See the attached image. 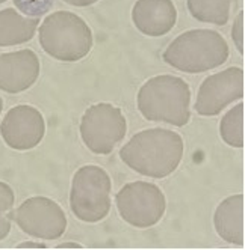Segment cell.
Listing matches in <instances>:
<instances>
[{
  "instance_id": "1",
  "label": "cell",
  "mask_w": 245,
  "mask_h": 250,
  "mask_svg": "<svg viewBox=\"0 0 245 250\" xmlns=\"http://www.w3.org/2000/svg\"><path fill=\"white\" fill-rule=\"evenodd\" d=\"M180 134L167 128H148L136 133L121 148L120 157L130 169L150 178H165L183 158Z\"/></svg>"
},
{
  "instance_id": "2",
  "label": "cell",
  "mask_w": 245,
  "mask_h": 250,
  "mask_svg": "<svg viewBox=\"0 0 245 250\" xmlns=\"http://www.w3.org/2000/svg\"><path fill=\"white\" fill-rule=\"evenodd\" d=\"M229 53L222 35L211 29H194L179 35L167 47L164 61L182 73L198 74L225 63Z\"/></svg>"
},
{
  "instance_id": "3",
  "label": "cell",
  "mask_w": 245,
  "mask_h": 250,
  "mask_svg": "<svg viewBox=\"0 0 245 250\" xmlns=\"http://www.w3.org/2000/svg\"><path fill=\"white\" fill-rule=\"evenodd\" d=\"M191 89L176 76H157L147 80L138 92V109L147 121L183 127L191 118Z\"/></svg>"
},
{
  "instance_id": "4",
  "label": "cell",
  "mask_w": 245,
  "mask_h": 250,
  "mask_svg": "<svg viewBox=\"0 0 245 250\" xmlns=\"http://www.w3.org/2000/svg\"><path fill=\"white\" fill-rule=\"evenodd\" d=\"M40 44L49 56L77 62L93 47V32L79 15L67 11L50 14L40 26Z\"/></svg>"
},
{
  "instance_id": "5",
  "label": "cell",
  "mask_w": 245,
  "mask_h": 250,
  "mask_svg": "<svg viewBox=\"0 0 245 250\" xmlns=\"http://www.w3.org/2000/svg\"><path fill=\"white\" fill-rule=\"evenodd\" d=\"M112 183L106 170L96 165L77 169L72 181L70 207L74 216L86 223L103 220L111 211Z\"/></svg>"
},
{
  "instance_id": "6",
  "label": "cell",
  "mask_w": 245,
  "mask_h": 250,
  "mask_svg": "<svg viewBox=\"0 0 245 250\" xmlns=\"http://www.w3.org/2000/svg\"><path fill=\"white\" fill-rule=\"evenodd\" d=\"M127 122L121 109L109 103H97L85 112L80 121V137L94 154L106 155L124 139Z\"/></svg>"
},
{
  "instance_id": "7",
  "label": "cell",
  "mask_w": 245,
  "mask_h": 250,
  "mask_svg": "<svg viewBox=\"0 0 245 250\" xmlns=\"http://www.w3.org/2000/svg\"><path fill=\"white\" fill-rule=\"evenodd\" d=\"M121 219L135 228H151L164 217L167 201L156 184L135 181L126 184L115 196Z\"/></svg>"
},
{
  "instance_id": "8",
  "label": "cell",
  "mask_w": 245,
  "mask_h": 250,
  "mask_svg": "<svg viewBox=\"0 0 245 250\" xmlns=\"http://www.w3.org/2000/svg\"><path fill=\"white\" fill-rule=\"evenodd\" d=\"M14 220L27 235L40 240H58L67 229L61 205L44 196L26 199L15 209Z\"/></svg>"
},
{
  "instance_id": "9",
  "label": "cell",
  "mask_w": 245,
  "mask_h": 250,
  "mask_svg": "<svg viewBox=\"0 0 245 250\" xmlns=\"http://www.w3.org/2000/svg\"><path fill=\"white\" fill-rule=\"evenodd\" d=\"M244 97V71L230 66L209 76L200 86L196 112L201 116H215L222 109Z\"/></svg>"
},
{
  "instance_id": "10",
  "label": "cell",
  "mask_w": 245,
  "mask_h": 250,
  "mask_svg": "<svg viewBox=\"0 0 245 250\" xmlns=\"http://www.w3.org/2000/svg\"><path fill=\"white\" fill-rule=\"evenodd\" d=\"M44 133L46 122L41 112L29 104L12 107L0 124L5 144L17 151H27L40 145Z\"/></svg>"
},
{
  "instance_id": "11",
  "label": "cell",
  "mask_w": 245,
  "mask_h": 250,
  "mask_svg": "<svg viewBox=\"0 0 245 250\" xmlns=\"http://www.w3.org/2000/svg\"><path fill=\"white\" fill-rule=\"evenodd\" d=\"M40 76V59L32 50L0 55V89L19 94L29 89Z\"/></svg>"
},
{
  "instance_id": "12",
  "label": "cell",
  "mask_w": 245,
  "mask_h": 250,
  "mask_svg": "<svg viewBox=\"0 0 245 250\" xmlns=\"http://www.w3.org/2000/svg\"><path fill=\"white\" fill-rule=\"evenodd\" d=\"M135 27L146 37H164L177 21L172 0H138L132 9Z\"/></svg>"
},
{
  "instance_id": "13",
  "label": "cell",
  "mask_w": 245,
  "mask_h": 250,
  "mask_svg": "<svg viewBox=\"0 0 245 250\" xmlns=\"http://www.w3.org/2000/svg\"><path fill=\"white\" fill-rule=\"evenodd\" d=\"M217 234L227 243L244 246V196L241 193L224 199L214 216Z\"/></svg>"
},
{
  "instance_id": "14",
  "label": "cell",
  "mask_w": 245,
  "mask_h": 250,
  "mask_svg": "<svg viewBox=\"0 0 245 250\" xmlns=\"http://www.w3.org/2000/svg\"><path fill=\"white\" fill-rule=\"evenodd\" d=\"M40 24V19H26L15 9L0 11V47L19 45L30 41Z\"/></svg>"
},
{
  "instance_id": "15",
  "label": "cell",
  "mask_w": 245,
  "mask_h": 250,
  "mask_svg": "<svg viewBox=\"0 0 245 250\" xmlns=\"http://www.w3.org/2000/svg\"><path fill=\"white\" fill-rule=\"evenodd\" d=\"M238 0H186L188 9L196 20L225 26Z\"/></svg>"
},
{
  "instance_id": "16",
  "label": "cell",
  "mask_w": 245,
  "mask_h": 250,
  "mask_svg": "<svg viewBox=\"0 0 245 250\" xmlns=\"http://www.w3.org/2000/svg\"><path fill=\"white\" fill-rule=\"evenodd\" d=\"M220 134L227 145L244 148V104L239 103L229 110L220 124Z\"/></svg>"
},
{
  "instance_id": "17",
  "label": "cell",
  "mask_w": 245,
  "mask_h": 250,
  "mask_svg": "<svg viewBox=\"0 0 245 250\" xmlns=\"http://www.w3.org/2000/svg\"><path fill=\"white\" fill-rule=\"evenodd\" d=\"M14 190L6 183L0 181V240L8 237L11 222L14 219Z\"/></svg>"
},
{
  "instance_id": "18",
  "label": "cell",
  "mask_w": 245,
  "mask_h": 250,
  "mask_svg": "<svg viewBox=\"0 0 245 250\" xmlns=\"http://www.w3.org/2000/svg\"><path fill=\"white\" fill-rule=\"evenodd\" d=\"M14 5L20 12L30 15L32 19H40L53 6V0H14Z\"/></svg>"
},
{
  "instance_id": "19",
  "label": "cell",
  "mask_w": 245,
  "mask_h": 250,
  "mask_svg": "<svg viewBox=\"0 0 245 250\" xmlns=\"http://www.w3.org/2000/svg\"><path fill=\"white\" fill-rule=\"evenodd\" d=\"M232 40L236 45V50L241 53V55H244V12H239L233 21Z\"/></svg>"
},
{
  "instance_id": "20",
  "label": "cell",
  "mask_w": 245,
  "mask_h": 250,
  "mask_svg": "<svg viewBox=\"0 0 245 250\" xmlns=\"http://www.w3.org/2000/svg\"><path fill=\"white\" fill-rule=\"evenodd\" d=\"M65 3L68 5H73V6H79V8H83V6H90V5H94L97 0H64Z\"/></svg>"
},
{
  "instance_id": "21",
  "label": "cell",
  "mask_w": 245,
  "mask_h": 250,
  "mask_svg": "<svg viewBox=\"0 0 245 250\" xmlns=\"http://www.w3.org/2000/svg\"><path fill=\"white\" fill-rule=\"evenodd\" d=\"M17 247H19V249H46L47 246L43 244V243H22Z\"/></svg>"
},
{
  "instance_id": "22",
  "label": "cell",
  "mask_w": 245,
  "mask_h": 250,
  "mask_svg": "<svg viewBox=\"0 0 245 250\" xmlns=\"http://www.w3.org/2000/svg\"><path fill=\"white\" fill-rule=\"evenodd\" d=\"M56 249H82V246L77 243H62V244H58Z\"/></svg>"
},
{
  "instance_id": "23",
  "label": "cell",
  "mask_w": 245,
  "mask_h": 250,
  "mask_svg": "<svg viewBox=\"0 0 245 250\" xmlns=\"http://www.w3.org/2000/svg\"><path fill=\"white\" fill-rule=\"evenodd\" d=\"M2 110H3V101L0 98V113H2Z\"/></svg>"
},
{
  "instance_id": "24",
  "label": "cell",
  "mask_w": 245,
  "mask_h": 250,
  "mask_svg": "<svg viewBox=\"0 0 245 250\" xmlns=\"http://www.w3.org/2000/svg\"><path fill=\"white\" fill-rule=\"evenodd\" d=\"M3 2H6V0H0V3H3Z\"/></svg>"
}]
</instances>
